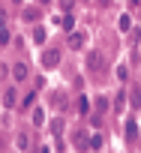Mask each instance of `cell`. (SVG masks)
<instances>
[{"label":"cell","instance_id":"obj_14","mask_svg":"<svg viewBox=\"0 0 141 153\" xmlns=\"http://www.w3.org/2000/svg\"><path fill=\"white\" fill-rule=\"evenodd\" d=\"M78 111H81V114H87V111H90V102H87V99H84V96H81V99H78Z\"/></svg>","mask_w":141,"mask_h":153},{"label":"cell","instance_id":"obj_5","mask_svg":"<svg viewBox=\"0 0 141 153\" xmlns=\"http://www.w3.org/2000/svg\"><path fill=\"white\" fill-rule=\"evenodd\" d=\"M3 102H6V105H15V102H18V93H15V87H6V90H3Z\"/></svg>","mask_w":141,"mask_h":153},{"label":"cell","instance_id":"obj_20","mask_svg":"<svg viewBox=\"0 0 141 153\" xmlns=\"http://www.w3.org/2000/svg\"><path fill=\"white\" fill-rule=\"evenodd\" d=\"M0 18H3V9H0Z\"/></svg>","mask_w":141,"mask_h":153},{"label":"cell","instance_id":"obj_17","mask_svg":"<svg viewBox=\"0 0 141 153\" xmlns=\"http://www.w3.org/2000/svg\"><path fill=\"white\" fill-rule=\"evenodd\" d=\"M123 105H126V96H123V93H120V96H117V99H114V108H117V111H123Z\"/></svg>","mask_w":141,"mask_h":153},{"label":"cell","instance_id":"obj_7","mask_svg":"<svg viewBox=\"0 0 141 153\" xmlns=\"http://www.w3.org/2000/svg\"><path fill=\"white\" fill-rule=\"evenodd\" d=\"M33 42H45V27H36L33 30Z\"/></svg>","mask_w":141,"mask_h":153},{"label":"cell","instance_id":"obj_22","mask_svg":"<svg viewBox=\"0 0 141 153\" xmlns=\"http://www.w3.org/2000/svg\"><path fill=\"white\" fill-rule=\"evenodd\" d=\"M15 3H21V0H15Z\"/></svg>","mask_w":141,"mask_h":153},{"label":"cell","instance_id":"obj_8","mask_svg":"<svg viewBox=\"0 0 141 153\" xmlns=\"http://www.w3.org/2000/svg\"><path fill=\"white\" fill-rule=\"evenodd\" d=\"M33 123H36V126H42V123H45V111H42V108H39V111H33Z\"/></svg>","mask_w":141,"mask_h":153},{"label":"cell","instance_id":"obj_18","mask_svg":"<svg viewBox=\"0 0 141 153\" xmlns=\"http://www.w3.org/2000/svg\"><path fill=\"white\" fill-rule=\"evenodd\" d=\"M117 27H120V30H129V18H126V15H120V21H117Z\"/></svg>","mask_w":141,"mask_h":153},{"label":"cell","instance_id":"obj_2","mask_svg":"<svg viewBox=\"0 0 141 153\" xmlns=\"http://www.w3.org/2000/svg\"><path fill=\"white\" fill-rule=\"evenodd\" d=\"M12 75H15V81H24L27 78V63H15L12 66Z\"/></svg>","mask_w":141,"mask_h":153},{"label":"cell","instance_id":"obj_12","mask_svg":"<svg viewBox=\"0 0 141 153\" xmlns=\"http://www.w3.org/2000/svg\"><path fill=\"white\" fill-rule=\"evenodd\" d=\"M87 147H90V150H99V147H102V138H99V135H93V138L87 141Z\"/></svg>","mask_w":141,"mask_h":153},{"label":"cell","instance_id":"obj_16","mask_svg":"<svg viewBox=\"0 0 141 153\" xmlns=\"http://www.w3.org/2000/svg\"><path fill=\"white\" fill-rule=\"evenodd\" d=\"M105 108H108V99L99 96V99H96V111H105Z\"/></svg>","mask_w":141,"mask_h":153},{"label":"cell","instance_id":"obj_15","mask_svg":"<svg viewBox=\"0 0 141 153\" xmlns=\"http://www.w3.org/2000/svg\"><path fill=\"white\" fill-rule=\"evenodd\" d=\"M75 147H87V138H84V132H75Z\"/></svg>","mask_w":141,"mask_h":153},{"label":"cell","instance_id":"obj_19","mask_svg":"<svg viewBox=\"0 0 141 153\" xmlns=\"http://www.w3.org/2000/svg\"><path fill=\"white\" fill-rule=\"evenodd\" d=\"M72 3H75V0H60V6H63V9H72Z\"/></svg>","mask_w":141,"mask_h":153},{"label":"cell","instance_id":"obj_1","mask_svg":"<svg viewBox=\"0 0 141 153\" xmlns=\"http://www.w3.org/2000/svg\"><path fill=\"white\" fill-rule=\"evenodd\" d=\"M57 63H60V51H57V48H48V51H42V66H45V69H54Z\"/></svg>","mask_w":141,"mask_h":153},{"label":"cell","instance_id":"obj_13","mask_svg":"<svg viewBox=\"0 0 141 153\" xmlns=\"http://www.w3.org/2000/svg\"><path fill=\"white\" fill-rule=\"evenodd\" d=\"M24 18H27V21H36V18H39V9H24Z\"/></svg>","mask_w":141,"mask_h":153},{"label":"cell","instance_id":"obj_6","mask_svg":"<svg viewBox=\"0 0 141 153\" xmlns=\"http://www.w3.org/2000/svg\"><path fill=\"white\" fill-rule=\"evenodd\" d=\"M9 42V27H6V21L0 18V45H6Z\"/></svg>","mask_w":141,"mask_h":153},{"label":"cell","instance_id":"obj_11","mask_svg":"<svg viewBox=\"0 0 141 153\" xmlns=\"http://www.w3.org/2000/svg\"><path fill=\"white\" fill-rule=\"evenodd\" d=\"M15 144H18L21 150H27V147H30V135H18V141H15Z\"/></svg>","mask_w":141,"mask_h":153},{"label":"cell","instance_id":"obj_21","mask_svg":"<svg viewBox=\"0 0 141 153\" xmlns=\"http://www.w3.org/2000/svg\"><path fill=\"white\" fill-rule=\"evenodd\" d=\"M42 3H48V0H42Z\"/></svg>","mask_w":141,"mask_h":153},{"label":"cell","instance_id":"obj_3","mask_svg":"<svg viewBox=\"0 0 141 153\" xmlns=\"http://www.w3.org/2000/svg\"><path fill=\"white\" fill-rule=\"evenodd\" d=\"M87 66H90L93 72H102V54H90V57H87Z\"/></svg>","mask_w":141,"mask_h":153},{"label":"cell","instance_id":"obj_10","mask_svg":"<svg viewBox=\"0 0 141 153\" xmlns=\"http://www.w3.org/2000/svg\"><path fill=\"white\" fill-rule=\"evenodd\" d=\"M126 135H129V138H138V126H135V123H132V120H129V123H126Z\"/></svg>","mask_w":141,"mask_h":153},{"label":"cell","instance_id":"obj_9","mask_svg":"<svg viewBox=\"0 0 141 153\" xmlns=\"http://www.w3.org/2000/svg\"><path fill=\"white\" fill-rule=\"evenodd\" d=\"M51 132H54V135H60V132H63V120H60V117H57V120H51Z\"/></svg>","mask_w":141,"mask_h":153},{"label":"cell","instance_id":"obj_4","mask_svg":"<svg viewBox=\"0 0 141 153\" xmlns=\"http://www.w3.org/2000/svg\"><path fill=\"white\" fill-rule=\"evenodd\" d=\"M69 48H72V51L84 48V36H81V33H72V36H69Z\"/></svg>","mask_w":141,"mask_h":153}]
</instances>
